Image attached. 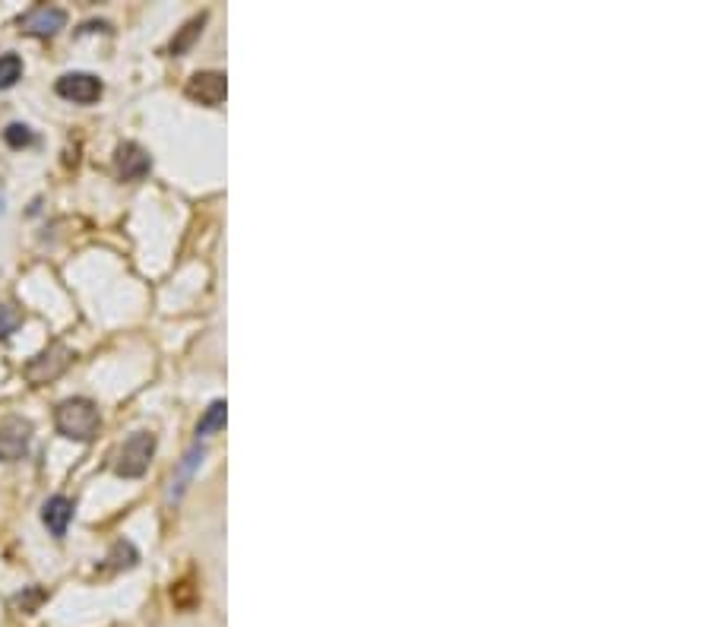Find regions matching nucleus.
Here are the masks:
<instances>
[{"mask_svg":"<svg viewBox=\"0 0 712 627\" xmlns=\"http://www.w3.org/2000/svg\"><path fill=\"white\" fill-rule=\"evenodd\" d=\"M225 92H228V83H225V73H216V70H203L197 76H190L187 83V95L200 105H209L216 108L225 102Z\"/></svg>","mask_w":712,"mask_h":627,"instance_id":"obj_7","label":"nucleus"},{"mask_svg":"<svg viewBox=\"0 0 712 627\" xmlns=\"http://www.w3.org/2000/svg\"><path fill=\"white\" fill-rule=\"evenodd\" d=\"M57 95L76 105H92L102 99V80L92 73H67L57 80Z\"/></svg>","mask_w":712,"mask_h":627,"instance_id":"obj_5","label":"nucleus"},{"mask_svg":"<svg viewBox=\"0 0 712 627\" xmlns=\"http://www.w3.org/2000/svg\"><path fill=\"white\" fill-rule=\"evenodd\" d=\"M19 323H23V317H19L10 304H0V339H7L10 333H16Z\"/></svg>","mask_w":712,"mask_h":627,"instance_id":"obj_15","label":"nucleus"},{"mask_svg":"<svg viewBox=\"0 0 712 627\" xmlns=\"http://www.w3.org/2000/svg\"><path fill=\"white\" fill-rule=\"evenodd\" d=\"M203 23H206V16H194V19H190V23L181 29V35L175 38V42H171V48H168V51H171V54H184L190 45H194V38L203 32Z\"/></svg>","mask_w":712,"mask_h":627,"instance_id":"obj_12","label":"nucleus"},{"mask_svg":"<svg viewBox=\"0 0 712 627\" xmlns=\"http://www.w3.org/2000/svg\"><path fill=\"white\" fill-rule=\"evenodd\" d=\"M114 168H118L121 181H143L152 171V159L149 152L137 143H121L118 152H114Z\"/></svg>","mask_w":712,"mask_h":627,"instance_id":"obj_8","label":"nucleus"},{"mask_svg":"<svg viewBox=\"0 0 712 627\" xmlns=\"http://www.w3.org/2000/svg\"><path fill=\"white\" fill-rule=\"evenodd\" d=\"M152 453H156V434L152 431H137L130 434L124 447L118 450V460H114V472L124 475V479H140L149 469Z\"/></svg>","mask_w":712,"mask_h":627,"instance_id":"obj_2","label":"nucleus"},{"mask_svg":"<svg viewBox=\"0 0 712 627\" xmlns=\"http://www.w3.org/2000/svg\"><path fill=\"white\" fill-rule=\"evenodd\" d=\"M67 26V10L51 7V4H38L32 7L23 19H19V32L26 35H38V38H51Z\"/></svg>","mask_w":712,"mask_h":627,"instance_id":"obj_4","label":"nucleus"},{"mask_svg":"<svg viewBox=\"0 0 712 627\" xmlns=\"http://www.w3.org/2000/svg\"><path fill=\"white\" fill-rule=\"evenodd\" d=\"M23 80V57L19 54H4L0 57V89H10Z\"/></svg>","mask_w":712,"mask_h":627,"instance_id":"obj_11","label":"nucleus"},{"mask_svg":"<svg viewBox=\"0 0 712 627\" xmlns=\"http://www.w3.org/2000/svg\"><path fill=\"white\" fill-rule=\"evenodd\" d=\"M225 415H228L225 399H216V403L206 409V415L200 418V425H197V441H203V437H209L213 431L225 428Z\"/></svg>","mask_w":712,"mask_h":627,"instance_id":"obj_10","label":"nucleus"},{"mask_svg":"<svg viewBox=\"0 0 712 627\" xmlns=\"http://www.w3.org/2000/svg\"><path fill=\"white\" fill-rule=\"evenodd\" d=\"M32 444V422L10 415L0 422V463H16L29 453Z\"/></svg>","mask_w":712,"mask_h":627,"instance_id":"obj_3","label":"nucleus"},{"mask_svg":"<svg viewBox=\"0 0 712 627\" xmlns=\"http://www.w3.org/2000/svg\"><path fill=\"white\" fill-rule=\"evenodd\" d=\"M54 425L64 437L70 441H80V444H89L95 434H99V425H102V415H99V406L92 403L86 396H73V399H64L61 406L54 412Z\"/></svg>","mask_w":712,"mask_h":627,"instance_id":"obj_1","label":"nucleus"},{"mask_svg":"<svg viewBox=\"0 0 712 627\" xmlns=\"http://www.w3.org/2000/svg\"><path fill=\"white\" fill-rule=\"evenodd\" d=\"M42 599H45V593H42V589H29V593H26V596H16V605H19V608H23V612H26V615H32V612H35V605H38V602H42Z\"/></svg>","mask_w":712,"mask_h":627,"instance_id":"obj_16","label":"nucleus"},{"mask_svg":"<svg viewBox=\"0 0 712 627\" xmlns=\"http://www.w3.org/2000/svg\"><path fill=\"white\" fill-rule=\"evenodd\" d=\"M108 561H111V567H133L137 564V548H133L130 542H118Z\"/></svg>","mask_w":712,"mask_h":627,"instance_id":"obj_14","label":"nucleus"},{"mask_svg":"<svg viewBox=\"0 0 712 627\" xmlns=\"http://www.w3.org/2000/svg\"><path fill=\"white\" fill-rule=\"evenodd\" d=\"M42 520H45V526L51 529V536L64 539V536H67V526H70V520H73V501L64 498V494H54V498H48L45 507H42Z\"/></svg>","mask_w":712,"mask_h":627,"instance_id":"obj_9","label":"nucleus"},{"mask_svg":"<svg viewBox=\"0 0 712 627\" xmlns=\"http://www.w3.org/2000/svg\"><path fill=\"white\" fill-rule=\"evenodd\" d=\"M4 140H7V146H13V149H23V146H32V143H35V133H32L26 124H10V127L4 130Z\"/></svg>","mask_w":712,"mask_h":627,"instance_id":"obj_13","label":"nucleus"},{"mask_svg":"<svg viewBox=\"0 0 712 627\" xmlns=\"http://www.w3.org/2000/svg\"><path fill=\"white\" fill-rule=\"evenodd\" d=\"M70 365V349L61 346V342H54L51 349H45L42 355H35L29 365H26V377L32 384H45V380H54L64 368Z\"/></svg>","mask_w":712,"mask_h":627,"instance_id":"obj_6","label":"nucleus"}]
</instances>
